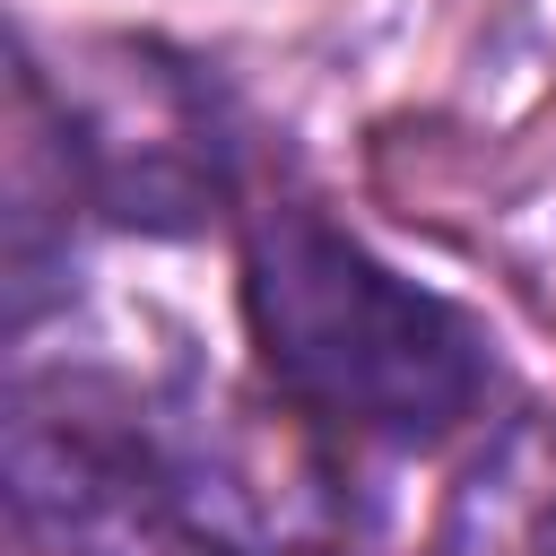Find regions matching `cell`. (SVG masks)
<instances>
[{"mask_svg": "<svg viewBox=\"0 0 556 556\" xmlns=\"http://www.w3.org/2000/svg\"><path fill=\"white\" fill-rule=\"evenodd\" d=\"M243 313L269 382L356 443H443L486 400V339L434 287L382 269L313 208H278L243 252Z\"/></svg>", "mask_w": 556, "mask_h": 556, "instance_id": "cell-1", "label": "cell"}, {"mask_svg": "<svg viewBox=\"0 0 556 556\" xmlns=\"http://www.w3.org/2000/svg\"><path fill=\"white\" fill-rule=\"evenodd\" d=\"M539 556H556V513H547V530H539Z\"/></svg>", "mask_w": 556, "mask_h": 556, "instance_id": "cell-2", "label": "cell"}]
</instances>
